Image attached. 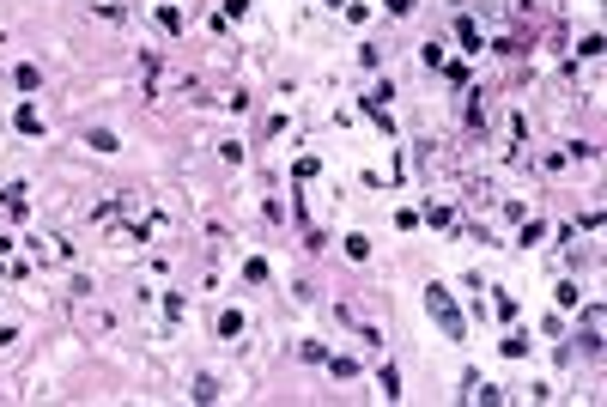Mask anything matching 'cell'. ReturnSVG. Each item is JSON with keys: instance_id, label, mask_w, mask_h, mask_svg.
Masks as SVG:
<instances>
[{"instance_id": "obj_1", "label": "cell", "mask_w": 607, "mask_h": 407, "mask_svg": "<svg viewBox=\"0 0 607 407\" xmlns=\"http://www.w3.org/2000/svg\"><path fill=\"white\" fill-rule=\"evenodd\" d=\"M426 304H431V317L444 322L450 335H462V317H455V304H450V292H444V286H431V298H426Z\"/></svg>"}, {"instance_id": "obj_2", "label": "cell", "mask_w": 607, "mask_h": 407, "mask_svg": "<svg viewBox=\"0 0 607 407\" xmlns=\"http://www.w3.org/2000/svg\"><path fill=\"white\" fill-rule=\"evenodd\" d=\"M377 383H382V395H389V401L401 395V377H395V365H382V371H377Z\"/></svg>"}, {"instance_id": "obj_3", "label": "cell", "mask_w": 607, "mask_h": 407, "mask_svg": "<svg viewBox=\"0 0 607 407\" xmlns=\"http://www.w3.org/2000/svg\"><path fill=\"white\" fill-rule=\"evenodd\" d=\"M455 37H462V49H480V24L462 19V24H455Z\"/></svg>"}, {"instance_id": "obj_4", "label": "cell", "mask_w": 607, "mask_h": 407, "mask_svg": "<svg viewBox=\"0 0 607 407\" xmlns=\"http://www.w3.org/2000/svg\"><path fill=\"white\" fill-rule=\"evenodd\" d=\"M19 128H24V134H43V115H37L31 104H24V110H19Z\"/></svg>"}, {"instance_id": "obj_5", "label": "cell", "mask_w": 607, "mask_h": 407, "mask_svg": "<svg viewBox=\"0 0 607 407\" xmlns=\"http://www.w3.org/2000/svg\"><path fill=\"white\" fill-rule=\"evenodd\" d=\"M219 335H225V340L243 335V317H237V310H225V317H219Z\"/></svg>"}]
</instances>
